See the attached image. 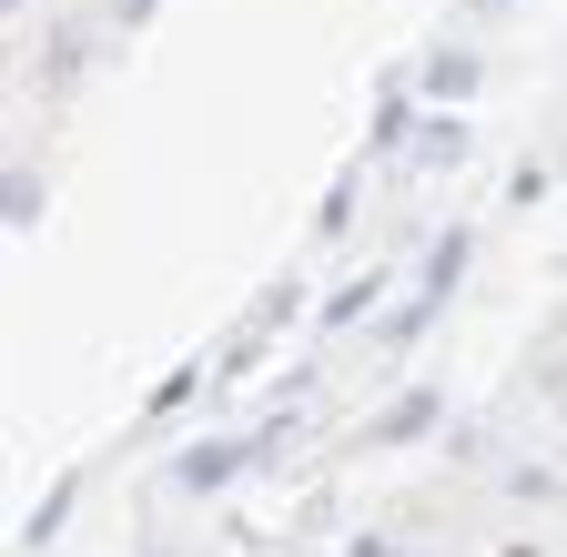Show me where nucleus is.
Segmentation results:
<instances>
[{
  "label": "nucleus",
  "mask_w": 567,
  "mask_h": 557,
  "mask_svg": "<svg viewBox=\"0 0 567 557\" xmlns=\"http://www.w3.org/2000/svg\"><path fill=\"white\" fill-rule=\"evenodd\" d=\"M425 426H436V395H405L385 426H375V446H405V436H425Z\"/></svg>",
  "instance_id": "nucleus-5"
},
{
  "label": "nucleus",
  "mask_w": 567,
  "mask_h": 557,
  "mask_svg": "<svg viewBox=\"0 0 567 557\" xmlns=\"http://www.w3.org/2000/svg\"><path fill=\"white\" fill-rule=\"evenodd\" d=\"M61 517H71V486H51V497H41V507H31V527H21V537H31V547H41V537H51V527H61Z\"/></svg>",
  "instance_id": "nucleus-6"
},
{
  "label": "nucleus",
  "mask_w": 567,
  "mask_h": 557,
  "mask_svg": "<svg viewBox=\"0 0 567 557\" xmlns=\"http://www.w3.org/2000/svg\"><path fill=\"white\" fill-rule=\"evenodd\" d=\"M456 274H466V234H446L436 254H425V305H446V295H456Z\"/></svg>",
  "instance_id": "nucleus-3"
},
{
  "label": "nucleus",
  "mask_w": 567,
  "mask_h": 557,
  "mask_svg": "<svg viewBox=\"0 0 567 557\" xmlns=\"http://www.w3.org/2000/svg\"><path fill=\"white\" fill-rule=\"evenodd\" d=\"M344 557H395V547H385V537H354V547H344Z\"/></svg>",
  "instance_id": "nucleus-7"
},
{
  "label": "nucleus",
  "mask_w": 567,
  "mask_h": 557,
  "mask_svg": "<svg viewBox=\"0 0 567 557\" xmlns=\"http://www.w3.org/2000/svg\"><path fill=\"white\" fill-rule=\"evenodd\" d=\"M244 456H254V446H234V436H203V446L183 456V486H224V476H234Z\"/></svg>",
  "instance_id": "nucleus-1"
},
{
  "label": "nucleus",
  "mask_w": 567,
  "mask_h": 557,
  "mask_svg": "<svg viewBox=\"0 0 567 557\" xmlns=\"http://www.w3.org/2000/svg\"><path fill=\"white\" fill-rule=\"evenodd\" d=\"M425 92H436V102H466L476 92V51H436V61H425Z\"/></svg>",
  "instance_id": "nucleus-2"
},
{
  "label": "nucleus",
  "mask_w": 567,
  "mask_h": 557,
  "mask_svg": "<svg viewBox=\"0 0 567 557\" xmlns=\"http://www.w3.org/2000/svg\"><path fill=\"white\" fill-rule=\"evenodd\" d=\"M415 163H466V122L436 112V122H425V143H415Z\"/></svg>",
  "instance_id": "nucleus-4"
}]
</instances>
